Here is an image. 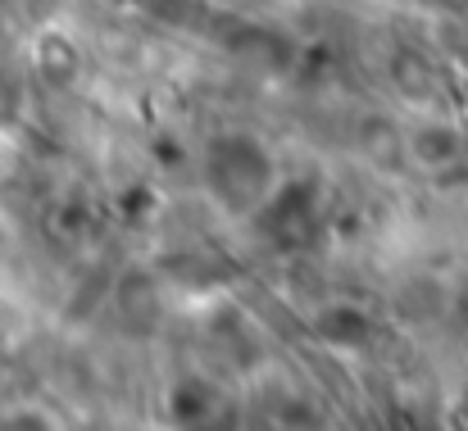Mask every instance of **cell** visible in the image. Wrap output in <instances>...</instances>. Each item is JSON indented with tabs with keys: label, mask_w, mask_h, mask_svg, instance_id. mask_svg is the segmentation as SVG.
I'll list each match as a JSON object with an SVG mask.
<instances>
[]
</instances>
